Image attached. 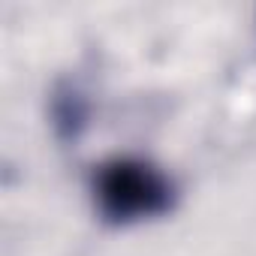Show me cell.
Wrapping results in <instances>:
<instances>
[{
	"label": "cell",
	"mask_w": 256,
	"mask_h": 256,
	"mask_svg": "<svg viewBox=\"0 0 256 256\" xmlns=\"http://www.w3.org/2000/svg\"><path fill=\"white\" fill-rule=\"evenodd\" d=\"M96 202L108 223H136L172 208V184L142 160H112L96 172Z\"/></svg>",
	"instance_id": "cell-1"
}]
</instances>
